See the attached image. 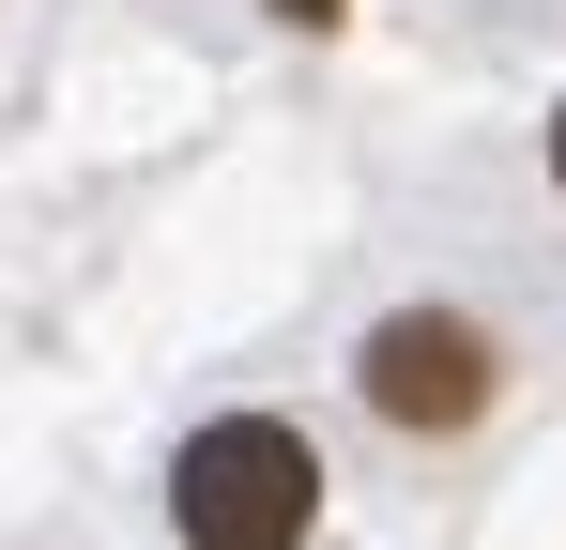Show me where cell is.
<instances>
[{
  "instance_id": "2",
  "label": "cell",
  "mask_w": 566,
  "mask_h": 550,
  "mask_svg": "<svg viewBox=\"0 0 566 550\" xmlns=\"http://www.w3.org/2000/svg\"><path fill=\"white\" fill-rule=\"evenodd\" d=\"M353 398H368L382 429H413V444H460V429H490V398H505V337L460 321V306H382L368 337H353Z\"/></svg>"
},
{
  "instance_id": "1",
  "label": "cell",
  "mask_w": 566,
  "mask_h": 550,
  "mask_svg": "<svg viewBox=\"0 0 566 550\" xmlns=\"http://www.w3.org/2000/svg\"><path fill=\"white\" fill-rule=\"evenodd\" d=\"M169 520L185 550H306L322 520V444L291 413H214L185 458H169Z\"/></svg>"
},
{
  "instance_id": "4",
  "label": "cell",
  "mask_w": 566,
  "mask_h": 550,
  "mask_svg": "<svg viewBox=\"0 0 566 550\" xmlns=\"http://www.w3.org/2000/svg\"><path fill=\"white\" fill-rule=\"evenodd\" d=\"M552 183H566V107H552Z\"/></svg>"
},
{
  "instance_id": "3",
  "label": "cell",
  "mask_w": 566,
  "mask_h": 550,
  "mask_svg": "<svg viewBox=\"0 0 566 550\" xmlns=\"http://www.w3.org/2000/svg\"><path fill=\"white\" fill-rule=\"evenodd\" d=\"M276 15H306V31H337V15H353V0H276Z\"/></svg>"
}]
</instances>
